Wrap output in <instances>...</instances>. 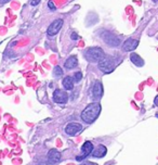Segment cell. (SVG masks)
I'll list each match as a JSON object with an SVG mask.
<instances>
[{"mask_svg": "<svg viewBox=\"0 0 158 165\" xmlns=\"http://www.w3.org/2000/svg\"><path fill=\"white\" fill-rule=\"evenodd\" d=\"M39 2H40V0H30V4H32L33 7L37 6Z\"/></svg>", "mask_w": 158, "mask_h": 165, "instance_id": "obj_20", "label": "cell"}, {"mask_svg": "<svg viewBox=\"0 0 158 165\" xmlns=\"http://www.w3.org/2000/svg\"><path fill=\"white\" fill-rule=\"evenodd\" d=\"M61 153L57 151V149H51L49 152H48L47 160H48V164L49 165H55L61 161Z\"/></svg>", "mask_w": 158, "mask_h": 165, "instance_id": "obj_8", "label": "cell"}, {"mask_svg": "<svg viewBox=\"0 0 158 165\" xmlns=\"http://www.w3.org/2000/svg\"><path fill=\"white\" fill-rule=\"evenodd\" d=\"M155 104H156V105H158V96L155 98Z\"/></svg>", "mask_w": 158, "mask_h": 165, "instance_id": "obj_23", "label": "cell"}, {"mask_svg": "<svg viewBox=\"0 0 158 165\" xmlns=\"http://www.w3.org/2000/svg\"><path fill=\"white\" fill-rule=\"evenodd\" d=\"M8 1H10V0H0V3H6Z\"/></svg>", "mask_w": 158, "mask_h": 165, "instance_id": "obj_22", "label": "cell"}, {"mask_svg": "<svg viewBox=\"0 0 158 165\" xmlns=\"http://www.w3.org/2000/svg\"><path fill=\"white\" fill-rule=\"evenodd\" d=\"M62 84H63V87L66 89V90H72V89L74 88V78L70 76L64 77Z\"/></svg>", "mask_w": 158, "mask_h": 165, "instance_id": "obj_15", "label": "cell"}, {"mask_svg": "<svg viewBox=\"0 0 158 165\" xmlns=\"http://www.w3.org/2000/svg\"><path fill=\"white\" fill-rule=\"evenodd\" d=\"M101 37L108 46H112V47H117L118 45L120 44V40L118 39L117 36H115L114 34H112L111 32H107V31L102 33Z\"/></svg>", "mask_w": 158, "mask_h": 165, "instance_id": "obj_4", "label": "cell"}, {"mask_svg": "<svg viewBox=\"0 0 158 165\" xmlns=\"http://www.w3.org/2000/svg\"><path fill=\"white\" fill-rule=\"evenodd\" d=\"M154 1H156V2H158V0H154Z\"/></svg>", "mask_w": 158, "mask_h": 165, "instance_id": "obj_24", "label": "cell"}, {"mask_svg": "<svg viewBox=\"0 0 158 165\" xmlns=\"http://www.w3.org/2000/svg\"><path fill=\"white\" fill-rule=\"evenodd\" d=\"M77 63H78V60H77L76 57H70L65 61V63H64V66L66 67L67 70H73L75 67L77 66Z\"/></svg>", "mask_w": 158, "mask_h": 165, "instance_id": "obj_13", "label": "cell"}, {"mask_svg": "<svg viewBox=\"0 0 158 165\" xmlns=\"http://www.w3.org/2000/svg\"><path fill=\"white\" fill-rule=\"evenodd\" d=\"M81 129H82L81 124L70 123V124H67L66 127H65V133H66L68 136H75L76 134L79 133V131H81Z\"/></svg>", "mask_w": 158, "mask_h": 165, "instance_id": "obj_10", "label": "cell"}, {"mask_svg": "<svg viewBox=\"0 0 158 165\" xmlns=\"http://www.w3.org/2000/svg\"><path fill=\"white\" fill-rule=\"evenodd\" d=\"M101 113V104L98 102L90 103L81 112V120L87 124H91L99 118Z\"/></svg>", "mask_w": 158, "mask_h": 165, "instance_id": "obj_1", "label": "cell"}, {"mask_svg": "<svg viewBox=\"0 0 158 165\" xmlns=\"http://www.w3.org/2000/svg\"><path fill=\"white\" fill-rule=\"evenodd\" d=\"M70 39L72 40H77L78 39V35H77V33H72V35H70Z\"/></svg>", "mask_w": 158, "mask_h": 165, "instance_id": "obj_19", "label": "cell"}, {"mask_svg": "<svg viewBox=\"0 0 158 165\" xmlns=\"http://www.w3.org/2000/svg\"><path fill=\"white\" fill-rule=\"evenodd\" d=\"M91 96L95 100H99L103 96V85L101 82H95L93 84L91 89Z\"/></svg>", "mask_w": 158, "mask_h": 165, "instance_id": "obj_9", "label": "cell"}, {"mask_svg": "<svg viewBox=\"0 0 158 165\" xmlns=\"http://www.w3.org/2000/svg\"><path fill=\"white\" fill-rule=\"evenodd\" d=\"M107 153V149L105 146H99L96 149L91 153L93 158H96V159H101V158H104Z\"/></svg>", "mask_w": 158, "mask_h": 165, "instance_id": "obj_12", "label": "cell"}, {"mask_svg": "<svg viewBox=\"0 0 158 165\" xmlns=\"http://www.w3.org/2000/svg\"><path fill=\"white\" fill-rule=\"evenodd\" d=\"M81 80H82V73L81 72H76V73L74 74V82H79Z\"/></svg>", "mask_w": 158, "mask_h": 165, "instance_id": "obj_17", "label": "cell"}, {"mask_svg": "<svg viewBox=\"0 0 158 165\" xmlns=\"http://www.w3.org/2000/svg\"><path fill=\"white\" fill-rule=\"evenodd\" d=\"M53 75L54 77H61L63 75V70L60 66H55L53 69Z\"/></svg>", "mask_w": 158, "mask_h": 165, "instance_id": "obj_16", "label": "cell"}, {"mask_svg": "<svg viewBox=\"0 0 158 165\" xmlns=\"http://www.w3.org/2000/svg\"><path fill=\"white\" fill-rule=\"evenodd\" d=\"M67 100H68V95H67L66 91H64L62 89H55L53 92V101L55 103H60V104H63V103H66Z\"/></svg>", "mask_w": 158, "mask_h": 165, "instance_id": "obj_6", "label": "cell"}, {"mask_svg": "<svg viewBox=\"0 0 158 165\" xmlns=\"http://www.w3.org/2000/svg\"><path fill=\"white\" fill-rule=\"evenodd\" d=\"M130 60H131V62H132L134 65H136V66L141 67L144 65V61H143V59L140 57L139 54H136V53H131V55H130Z\"/></svg>", "mask_w": 158, "mask_h": 165, "instance_id": "obj_14", "label": "cell"}, {"mask_svg": "<svg viewBox=\"0 0 158 165\" xmlns=\"http://www.w3.org/2000/svg\"><path fill=\"white\" fill-rule=\"evenodd\" d=\"M98 66L101 72L104 74H109L115 70V62L111 57H103L101 60L98 62Z\"/></svg>", "mask_w": 158, "mask_h": 165, "instance_id": "obj_2", "label": "cell"}, {"mask_svg": "<svg viewBox=\"0 0 158 165\" xmlns=\"http://www.w3.org/2000/svg\"><path fill=\"white\" fill-rule=\"evenodd\" d=\"M139 46V40L138 39H133L129 38L127 39L122 45V50L126 51V52H129V51H133L136 47Z\"/></svg>", "mask_w": 158, "mask_h": 165, "instance_id": "obj_11", "label": "cell"}, {"mask_svg": "<svg viewBox=\"0 0 158 165\" xmlns=\"http://www.w3.org/2000/svg\"><path fill=\"white\" fill-rule=\"evenodd\" d=\"M103 57H104V52L99 47L89 48L85 52V58L89 62H99Z\"/></svg>", "mask_w": 158, "mask_h": 165, "instance_id": "obj_3", "label": "cell"}, {"mask_svg": "<svg viewBox=\"0 0 158 165\" xmlns=\"http://www.w3.org/2000/svg\"><path fill=\"white\" fill-rule=\"evenodd\" d=\"M80 165H96L95 163H92V162H86V163H82Z\"/></svg>", "mask_w": 158, "mask_h": 165, "instance_id": "obj_21", "label": "cell"}, {"mask_svg": "<svg viewBox=\"0 0 158 165\" xmlns=\"http://www.w3.org/2000/svg\"><path fill=\"white\" fill-rule=\"evenodd\" d=\"M93 152V145L90 141H86L81 147V154L76 156L77 161H82L85 160L87 156H89L91 153Z\"/></svg>", "mask_w": 158, "mask_h": 165, "instance_id": "obj_5", "label": "cell"}, {"mask_svg": "<svg viewBox=\"0 0 158 165\" xmlns=\"http://www.w3.org/2000/svg\"><path fill=\"white\" fill-rule=\"evenodd\" d=\"M48 7H49V8H50V9L52 10V11H54V10L57 9V7L54 6L53 1H49V2H48Z\"/></svg>", "mask_w": 158, "mask_h": 165, "instance_id": "obj_18", "label": "cell"}, {"mask_svg": "<svg viewBox=\"0 0 158 165\" xmlns=\"http://www.w3.org/2000/svg\"><path fill=\"white\" fill-rule=\"evenodd\" d=\"M62 26H63V20L57 19V20H55V21H53V22L50 24V26L48 27V31H47L48 35L49 36L57 35V33L60 32V29L62 28Z\"/></svg>", "mask_w": 158, "mask_h": 165, "instance_id": "obj_7", "label": "cell"}]
</instances>
